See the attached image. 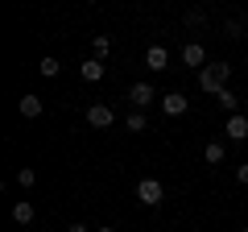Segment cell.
Returning a JSON list of instances; mask_svg holds the SVG:
<instances>
[{"instance_id":"11","label":"cell","mask_w":248,"mask_h":232,"mask_svg":"<svg viewBox=\"0 0 248 232\" xmlns=\"http://www.w3.org/2000/svg\"><path fill=\"white\" fill-rule=\"evenodd\" d=\"M17 108H21V116H29V120H33V116H42V99H37V96H25Z\"/></svg>"},{"instance_id":"17","label":"cell","mask_w":248,"mask_h":232,"mask_svg":"<svg viewBox=\"0 0 248 232\" xmlns=\"http://www.w3.org/2000/svg\"><path fill=\"white\" fill-rule=\"evenodd\" d=\"M91 50H95V58H104V54L112 50V42H108V37H95V42H91Z\"/></svg>"},{"instance_id":"7","label":"cell","mask_w":248,"mask_h":232,"mask_svg":"<svg viewBox=\"0 0 248 232\" xmlns=\"http://www.w3.org/2000/svg\"><path fill=\"white\" fill-rule=\"evenodd\" d=\"M145 66H149V71H166V66H170L166 46H149V54H145Z\"/></svg>"},{"instance_id":"21","label":"cell","mask_w":248,"mask_h":232,"mask_svg":"<svg viewBox=\"0 0 248 232\" xmlns=\"http://www.w3.org/2000/svg\"><path fill=\"white\" fill-rule=\"evenodd\" d=\"M244 232H248V228H244Z\"/></svg>"},{"instance_id":"18","label":"cell","mask_w":248,"mask_h":232,"mask_svg":"<svg viewBox=\"0 0 248 232\" xmlns=\"http://www.w3.org/2000/svg\"><path fill=\"white\" fill-rule=\"evenodd\" d=\"M236 179H240V182H244V187H248V162H244V166L236 170Z\"/></svg>"},{"instance_id":"3","label":"cell","mask_w":248,"mask_h":232,"mask_svg":"<svg viewBox=\"0 0 248 232\" xmlns=\"http://www.w3.org/2000/svg\"><path fill=\"white\" fill-rule=\"evenodd\" d=\"M112 120H116V112H112L108 104H91V108H87V125H91V129H108Z\"/></svg>"},{"instance_id":"16","label":"cell","mask_w":248,"mask_h":232,"mask_svg":"<svg viewBox=\"0 0 248 232\" xmlns=\"http://www.w3.org/2000/svg\"><path fill=\"white\" fill-rule=\"evenodd\" d=\"M17 182H21V187L29 191V187H33V182H37V174H33V170H29V166H21V170H17Z\"/></svg>"},{"instance_id":"12","label":"cell","mask_w":248,"mask_h":232,"mask_svg":"<svg viewBox=\"0 0 248 232\" xmlns=\"http://www.w3.org/2000/svg\"><path fill=\"white\" fill-rule=\"evenodd\" d=\"M124 129L128 133H145V112H128L124 116Z\"/></svg>"},{"instance_id":"5","label":"cell","mask_w":248,"mask_h":232,"mask_svg":"<svg viewBox=\"0 0 248 232\" xmlns=\"http://www.w3.org/2000/svg\"><path fill=\"white\" fill-rule=\"evenodd\" d=\"M161 112H166V116H182V112H186V96H182V91L161 96Z\"/></svg>"},{"instance_id":"8","label":"cell","mask_w":248,"mask_h":232,"mask_svg":"<svg viewBox=\"0 0 248 232\" xmlns=\"http://www.w3.org/2000/svg\"><path fill=\"white\" fill-rule=\"evenodd\" d=\"M182 63L186 66H199V71H203V63H207V50L199 42H186V50H182Z\"/></svg>"},{"instance_id":"1","label":"cell","mask_w":248,"mask_h":232,"mask_svg":"<svg viewBox=\"0 0 248 232\" xmlns=\"http://www.w3.org/2000/svg\"><path fill=\"white\" fill-rule=\"evenodd\" d=\"M228 75H232V66H228V63L203 66V71H199V87H203V91H211V96H219V91L228 87Z\"/></svg>"},{"instance_id":"6","label":"cell","mask_w":248,"mask_h":232,"mask_svg":"<svg viewBox=\"0 0 248 232\" xmlns=\"http://www.w3.org/2000/svg\"><path fill=\"white\" fill-rule=\"evenodd\" d=\"M128 99H133L137 108H149L157 96H153V87H149V83H133V87H128Z\"/></svg>"},{"instance_id":"10","label":"cell","mask_w":248,"mask_h":232,"mask_svg":"<svg viewBox=\"0 0 248 232\" xmlns=\"http://www.w3.org/2000/svg\"><path fill=\"white\" fill-rule=\"evenodd\" d=\"M33 203H29V199H21V203L17 207H13V220H17V224H33Z\"/></svg>"},{"instance_id":"19","label":"cell","mask_w":248,"mask_h":232,"mask_svg":"<svg viewBox=\"0 0 248 232\" xmlns=\"http://www.w3.org/2000/svg\"><path fill=\"white\" fill-rule=\"evenodd\" d=\"M66 232H91V228H87V224H71V228H66Z\"/></svg>"},{"instance_id":"4","label":"cell","mask_w":248,"mask_h":232,"mask_svg":"<svg viewBox=\"0 0 248 232\" xmlns=\"http://www.w3.org/2000/svg\"><path fill=\"white\" fill-rule=\"evenodd\" d=\"M223 133H228L232 137V141H244V137H248V116H228V125H223Z\"/></svg>"},{"instance_id":"9","label":"cell","mask_w":248,"mask_h":232,"mask_svg":"<svg viewBox=\"0 0 248 232\" xmlns=\"http://www.w3.org/2000/svg\"><path fill=\"white\" fill-rule=\"evenodd\" d=\"M79 75H83V79H87V83H95V79H104V63H99V58H87V63L79 66Z\"/></svg>"},{"instance_id":"14","label":"cell","mask_w":248,"mask_h":232,"mask_svg":"<svg viewBox=\"0 0 248 232\" xmlns=\"http://www.w3.org/2000/svg\"><path fill=\"white\" fill-rule=\"evenodd\" d=\"M203 158L211 162V166H219V162H223V145H219V141H211V145L203 149Z\"/></svg>"},{"instance_id":"13","label":"cell","mask_w":248,"mask_h":232,"mask_svg":"<svg viewBox=\"0 0 248 232\" xmlns=\"http://www.w3.org/2000/svg\"><path fill=\"white\" fill-rule=\"evenodd\" d=\"M215 99H219V108H223V112H232V116H236V104H240V99L232 96L228 87H223V91H219V96H215Z\"/></svg>"},{"instance_id":"2","label":"cell","mask_w":248,"mask_h":232,"mask_svg":"<svg viewBox=\"0 0 248 232\" xmlns=\"http://www.w3.org/2000/svg\"><path fill=\"white\" fill-rule=\"evenodd\" d=\"M137 199H141L145 207H161L166 191H161V182H157V179H141V182H137Z\"/></svg>"},{"instance_id":"15","label":"cell","mask_w":248,"mask_h":232,"mask_svg":"<svg viewBox=\"0 0 248 232\" xmlns=\"http://www.w3.org/2000/svg\"><path fill=\"white\" fill-rule=\"evenodd\" d=\"M37 71H42L46 79H54V75H58L62 66H58V58H42V66H37Z\"/></svg>"},{"instance_id":"20","label":"cell","mask_w":248,"mask_h":232,"mask_svg":"<svg viewBox=\"0 0 248 232\" xmlns=\"http://www.w3.org/2000/svg\"><path fill=\"white\" fill-rule=\"evenodd\" d=\"M95 232H116V228H95Z\"/></svg>"}]
</instances>
